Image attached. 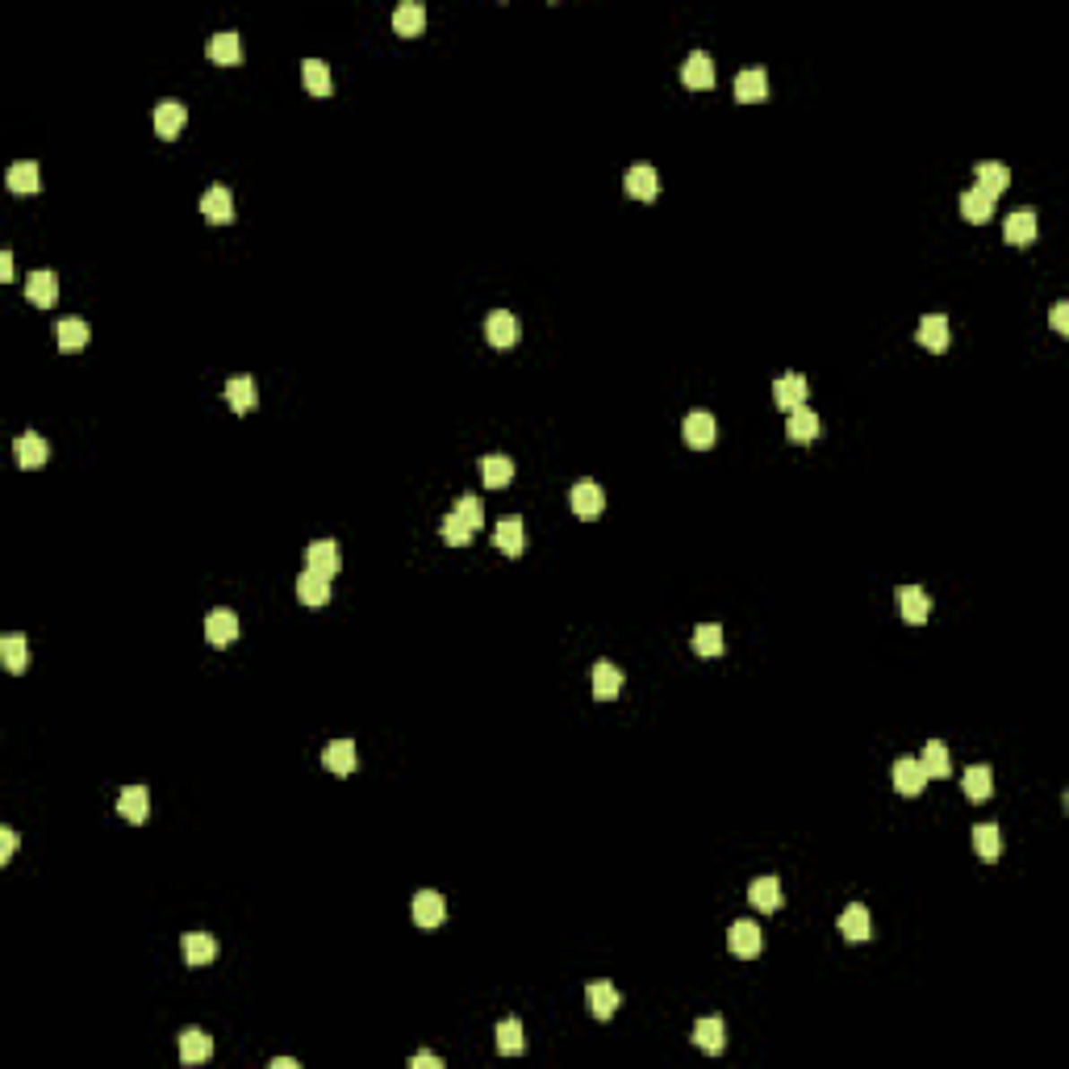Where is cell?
I'll use <instances>...</instances> for the list:
<instances>
[{
	"instance_id": "f1b7e54d",
	"label": "cell",
	"mask_w": 1069,
	"mask_h": 1069,
	"mask_svg": "<svg viewBox=\"0 0 1069 1069\" xmlns=\"http://www.w3.org/2000/svg\"><path fill=\"white\" fill-rule=\"evenodd\" d=\"M213 957H218V940H213L209 932H188L184 935V960H188V965L201 969V965H209Z\"/></svg>"
},
{
	"instance_id": "ba28073f",
	"label": "cell",
	"mask_w": 1069,
	"mask_h": 1069,
	"mask_svg": "<svg viewBox=\"0 0 1069 1069\" xmlns=\"http://www.w3.org/2000/svg\"><path fill=\"white\" fill-rule=\"evenodd\" d=\"M213 1057V1036L201 1028H184L180 1032V1061L184 1065H205Z\"/></svg>"
},
{
	"instance_id": "e0dca14e",
	"label": "cell",
	"mask_w": 1069,
	"mask_h": 1069,
	"mask_svg": "<svg viewBox=\"0 0 1069 1069\" xmlns=\"http://www.w3.org/2000/svg\"><path fill=\"white\" fill-rule=\"evenodd\" d=\"M806 393H811V385H806V377H798V372H786V377H778V385H773V401H778L781 410L806 405Z\"/></svg>"
},
{
	"instance_id": "d6986e66",
	"label": "cell",
	"mask_w": 1069,
	"mask_h": 1069,
	"mask_svg": "<svg viewBox=\"0 0 1069 1069\" xmlns=\"http://www.w3.org/2000/svg\"><path fill=\"white\" fill-rule=\"evenodd\" d=\"M693 1045L702 1048V1053H723V1045H727V1023L718 1020V1015L698 1020L693 1023Z\"/></svg>"
},
{
	"instance_id": "816d5d0a",
	"label": "cell",
	"mask_w": 1069,
	"mask_h": 1069,
	"mask_svg": "<svg viewBox=\"0 0 1069 1069\" xmlns=\"http://www.w3.org/2000/svg\"><path fill=\"white\" fill-rule=\"evenodd\" d=\"M410 1065L413 1069H443V1057H435V1053H413Z\"/></svg>"
},
{
	"instance_id": "7c38bea8",
	"label": "cell",
	"mask_w": 1069,
	"mask_h": 1069,
	"mask_svg": "<svg viewBox=\"0 0 1069 1069\" xmlns=\"http://www.w3.org/2000/svg\"><path fill=\"white\" fill-rule=\"evenodd\" d=\"M201 213H205L209 222H218V226H226V222H234V196L226 184H213V188H205V196H201Z\"/></svg>"
},
{
	"instance_id": "f907efd6",
	"label": "cell",
	"mask_w": 1069,
	"mask_h": 1069,
	"mask_svg": "<svg viewBox=\"0 0 1069 1069\" xmlns=\"http://www.w3.org/2000/svg\"><path fill=\"white\" fill-rule=\"evenodd\" d=\"M1053 330H1057V335H1069V301L1053 305Z\"/></svg>"
},
{
	"instance_id": "4316f807",
	"label": "cell",
	"mask_w": 1069,
	"mask_h": 1069,
	"mask_svg": "<svg viewBox=\"0 0 1069 1069\" xmlns=\"http://www.w3.org/2000/svg\"><path fill=\"white\" fill-rule=\"evenodd\" d=\"M117 811H122V819H130V823H143L146 814H151V794H146V786H126V790L117 794Z\"/></svg>"
},
{
	"instance_id": "d4e9b609",
	"label": "cell",
	"mask_w": 1069,
	"mask_h": 1069,
	"mask_svg": "<svg viewBox=\"0 0 1069 1069\" xmlns=\"http://www.w3.org/2000/svg\"><path fill=\"white\" fill-rule=\"evenodd\" d=\"M209 59L222 63V67H234V63L243 59V42H239V34H234V30H218V34L209 38Z\"/></svg>"
},
{
	"instance_id": "277c9868",
	"label": "cell",
	"mask_w": 1069,
	"mask_h": 1069,
	"mask_svg": "<svg viewBox=\"0 0 1069 1069\" xmlns=\"http://www.w3.org/2000/svg\"><path fill=\"white\" fill-rule=\"evenodd\" d=\"M448 919V902L439 890H418L413 894V924L418 927H439Z\"/></svg>"
},
{
	"instance_id": "7402d4cb",
	"label": "cell",
	"mask_w": 1069,
	"mask_h": 1069,
	"mask_svg": "<svg viewBox=\"0 0 1069 1069\" xmlns=\"http://www.w3.org/2000/svg\"><path fill=\"white\" fill-rule=\"evenodd\" d=\"M25 297H30L38 309H50V305L59 301V276H55V272H34V276L25 280Z\"/></svg>"
},
{
	"instance_id": "d590c367",
	"label": "cell",
	"mask_w": 1069,
	"mask_h": 1069,
	"mask_svg": "<svg viewBox=\"0 0 1069 1069\" xmlns=\"http://www.w3.org/2000/svg\"><path fill=\"white\" fill-rule=\"evenodd\" d=\"M790 439L794 443H814L819 439V413L806 410V405H798V410H790Z\"/></svg>"
},
{
	"instance_id": "6da1fadb",
	"label": "cell",
	"mask_w": 1069,
	"mask_h": 1069,
	"mask_svg": "<svg viewBox=\"0 0 1069 1069\" xmlns=\"http://www.w3.org/2000/svg\"><path fill=\"white\" fill-rule=\"evenodd\" d=\"M569 506L577 518H597V514L606 510V493H602L597 481H577L569 493Z\"/></svg>"
},
{
	"instance_id": "ab89813d",
	"label": "cell",
	"mask_w": 1069,
	"mask_h": 1069,
	"mask_svg": "<svg viewBox=\"0 0 1069 1069\" xmlns=\"http://www.w3.org/2000/svg\"><path fill=\"white\" fill-rule=\"evenodd\" d=\"M301 75H305V88L314 92V97H330V88H335V75H330V67L322 59H305L301 63Z\"/></svg>"
},
{
	"instance_id": "1f68e13d",
	"label": "cell",
	"mask_w": 1069,
	"mask_h": 1069,
	"mask_svg": "<svg viewBox=\"0 0 1069 1069\" xmlns=\"http://www.w3.org/2000/svg\"><path fill=\"white\" fill-rule=\"evenodd\" d=\"M960 213L982 226V222L995 218V196L982 193V188H965V193H960Z\"/></svg>"
},
{
	"instance_id": "7bdbcfd3",
	"label": "cell",
	"mask_w": 1069,
	"mask_h": 1069,
	"mask_svg": "<svg viewBox=\"0 0 1069 1069\" xmlns=\"http://www.w3.org/2000/svg\"><path fill=\"white\" fill-rule=\"evenodd\" d=\"M919 765H924L927 778H948L952 773V760H948V748L940 740H932L924 748V756H919Z\"/></svg>"
},
{
	"instance_id": "db71d44e",
	"label": "cell",
	"mask_w": 1069,
	"mask_h": 1069,
	"mask_svg": "<svg viewBox=\"0 0 1069 1069\" xmlns=\"http://www.w3.org/2000/svg\"><path fill=\"white\" fill-rule=\"evenodd\" d=\"M267 1065H272V1069H297V1061H292V1057H276V1061H267Z\"/></svg>"
},
{
	"instance_id": "681fc988",
	"label": "cell",
	"mask_w": 1069,
	"mask_h": 1069,
	"mask_svg": "<svg viewBox=\"0 0 1069 1069\" xmlns=\"http://www.w3.org/2000/svg\"><path fill=\"white\" fill-rule=\"evenodd\" d=\"M13 852H17V831H13V827H0V861H9Z\"/></svg>"
},
{
	"instance_id": "c3c4849f",
	"label": "cell",
	"mask_w": 1069,
	"mask_h": 1069,
	"mask_svg": "<svg viewBox=\"0 0 1069 1069\" xmlns=\"http://www.w3.org/2000/svg\"><path fill=\"white\" fill-rule=\"evenodd\" d=\"M456 514H460L464 523H468V526H473V531H476V526L485 523V501H481V498H473V493H464V498L456 501Z\"/></svg>"
},
{
	"instance_id": "d6a6232c",
	"label": "cell",
	"mask_w": 1069,
	"mask_h": 1069,
	"mask_svg": "<svg viewBox=\"0 0 1069 1069\" xmlns=\"http://www.w3.org/2000/svg\"><path fill=\"white\" fill-rule=\"evenodd\" d=\"M919 343H924L927 352H944L948 343H952V335H948V317L944 314H927L924 322H919Z\"/></svg>"
},
{
	"instance_id": "bcb514c9",
	"label": "cell",
	"mask_w": 1069,
	"mask_h": 1069,
	"mask_svg": "<svg viewBox=\"0 0 1069 1069\" xmlns=\"http://www.w3.org/2000/svg\"><path fill=\"white\" fill-rule=\"evenodd\" d=\"M0 656H4V668H9V673H25V656H30L25 635H4V639H0Z\"/></svg>"
},
{
	"instance_id": "8992f818",
	"label": "cell",
	"mask_w": 1069,
	"mask_h": 1069,
	"mask_svg": "<svg viewBox=\"0 0 1069 1069\" xmlns=\"http://www.w3.org/2000/svg\"><path fill=\"white\" fill-rule=\"evenodd\" d=\"M924 786H927L924 765H919L915 756H899V760H894V790L915 798V794H924Z\"/></svg>"
},
{
	"instance_id": "f35d334b",
	"label": "cell",
	"mask_w": 1069,
	"mask_h": 1069,
	"mask_svg": "<svg viewBox=\"0 0 1069 1069\" xmlns=\"http://www.w3.org/2000/svg\"><path fill=\"white\" fill-rule=\"evenodd\" d=\"M973 848H978L982 861H998L1003 856V831L995 823H978L973 827Z\"/></svg>"
},
{
	"instance_id": "cb8c5ba5",
	"label": "cell",
	"mask_w": 1069,
	"mask_h": 1069,
	"mask_svg": "<svg viewBox=\"0 0 1069 1069\" xmlns=\"http://www.w3.org/2000/svg\"><path fill=\"white\" fill-rule=\"evenodd\" d=\"M322 765L335 773V778H352L355 773V743L352 740H335L326 743V752H322Z\"/></svg>"
},
{
	"instance_id": "30bf717a",
	"label": "cell",
	"mask_w": 1069,
	"mask_h": 1069,
	"mask_svg": "<svg viewBox=\"0 0 1069 1069\" xmlns=\"http://www.w3.org/2000/svg\"><path fill=\"white\" fill-rule=\"evenodd\" d=\"M1036 234H1040V222H1036L1032 209H1015V213L1007 218V226H1003V239H1007L1011 247L1036 243Z\"/></svg>"
},
{
	"instance_id": "74e56055",
	"label": "cell",
	"mask_w": 1069,
	"mask_h": 1069,
	"mask_svg": "<svg viewBox=\"0 0 1069 1069\" xmlns=\"http://www.w3.org/2000/svg\"><path fill=\"white\" fill-rule=\"evenodd\" d=\"M481 481H485L489 489H501L514 481V460L510 456H485L481 460Z\"/></svg>"
},
{
	"instance_id": "4dcf8cb0",
	"label": "cell",
	"mask_w": 1069,
	"mask_h": 1069,
	"mask_svg": "<svg viewBox=\"0 0 1069 1069\" xmlns=\"http://www.w3.org/2000/svg\"><path fill=\"white\" fill-rule=\"evenodd\" d=\"M622 690V673L610 660H597L594 665V698L597 702H610V698H619Z\"/></svg>"
},
{
	"instance_id": "b9f144b4",
	"label": "cell",
	"mask_w": 1069,
	"mask_h": 1069,
	"mask_svg": "<svg viewBox=\"0 0 1069 1069\" xmlns=\"http://www.w3.org/2000/svg\"><path fill=\"white\" fill-rule=\"evenodd\" d=\"M55 335H59V352H80L88 343V322L84 317H63Z\"/></svg>"
},
{
	"instance_id": "4fadbf2b",
	"label": "cell",
	"mask_w": 1069,
	"mask_h": 1069,
	"mask_svg": "<svg viewBox=\"0 0 1069 1069\" xmlns=\"http://www.w3.org/2000/svg\"><path fill=\"white\" fill-rule=\"evenodd\" d=\"M485 339L493 343V347H514V343H518V317H514L510 309H493V314L485 317Z\"/></svg>"
},
{
	"instance_id": "9c48e42d",
	"label": "cell",
	"mask_w": 1069,
	"mask_h": 1069,
	"mask_svg": "<svg viewBox=\"0 0 1069 1069\" xmlns=\"http://www.w3.org/2000/svg\"><path fill=\"white\" fill-rule=\"evenodd\" d=\"M205 639H209L213 647L234 644V639H239V614H234V610H209V619H205Z\"/></svg>"
},
{
	"instance_id": "f5cc1de1",
	"label": "cell",
	"mask_w": 1069,
	"mask_h": 1069,
	"mask_svg": "<svg viewBox=\"0 0 1069 1069\" xmlns=\"http://www.w3.org/2000/svg\"><path fill=\"white\" fill-rule=\"evenodd\" d=\"M0 276H4V280L13 276V256H9V251H0Z\"/></svg>"
},
{
	"instance_id": "5bb4252c",
	"label": "cell",
	"mask_w": 1069,
	"mask_h": 1069,
	"mask_svg": "<svg viewBox=\"0 0 1069 1069\" xmlns=\"http://www.w3.org/2000/svg\"><path fill=\"white\" fill-rule=\"evenodd\" d=\"M681 80H685V88H693V92L710 88L715 84V59H710L706 50H693L690 59H685V67H681Z\"/></svg>"
},
{
	"instance_id": "836d02e7",
	"label": "cell",
	"mask_w": 1069,
	"mask_h": 1069,
	"mask_svg": "<svg viewBox=\"0 0 1069 1069\" xmlns=\"http://www.w3.org/2000/svg\"><path fill=\"white\" fill-rule=\"evenodd\" d=\"M585 998H589V1011H594L597 1020H610V1015L619 1011V990H614L610 982H589Z\"/></svg>"
},
{
	"instance_id": "484cf974",
	"label": "cell",
	"mask_w": 1069,
	"mask_h": 1069,
	"mask_svg": "<svg viewBox=\"0 0 1069 1069\" xmlns=\"http://www.w3.org/2000/svg\"><path fill=\"white\" fill-rule=\"evenodd\" d=\"M973 188H982V193L990 196H1003L1011 188V171L1007 163H995V159H986V163H978V184Z\"/></svg>"
},
{
	"instance_id": "44dd1931",
	"label": "cell",
	"mask_w": 1069,
	"mask_h": 1069,
	"mask_svg": "<svg viewBox=\"0 0 1069 1069\" xmlns=\"http://www.w3.org/2000/svg\"><path fill=\"white\" fill-rule=\"evenodd\" d=\"M769 97V75L760 72V67H743L740 75H735V100H743V105H756V100Z\"/></svg>"
},
{
	"instance_id": "9a60e30c",
	"label": "cell",
	"mask_w": 1069,
	"mask_h": 1069,
	"mask_svg": "<svg viewBox=\"0 0 1069 1069\" xmlns=\"http://www.w3.org/2000/svg\"><path fill=\"white\" fill-rule=\"evenodd\" d=\"M184 122H188V109H184L180 100H159L155 105V134L159 138H180Z\"/></svg>"
},
{
	"instance_id": "3957f363",
	"label": "cell",
	"mask_w": 1069,
	"mask_h": 1069,
	"mask_svg": "<svg viewBox=\"0 0 1069 1069\" xmlns=\"http://www.w3.org/2000/svg\"><path fill=\"white\" fill-rule=\"evenodd\" d=\"M622 188H627L635 201H656V193H660L656 168H652V163H631L627 176H622Z\"/></svg>"
},
{
	"instance_id": "8d00e7d4",
	"label": "cell",
	"mask_w": 1069,
	"mask_h": 1069,
	"mask_svg": "<svg viewBox=\"0 0 1069 1069\" xmlns=\"http://www.w3.org/2000/svg\"><path fill=\"white\" fill-rule=\"evenodd\" d=\"M393 30H397L401 38H418L426 30V9L422 4H413V0L410 4H401V9L393 13Z\"/></svg>"
},
{
	"instance_id": "e575fe53",
	"label": "cell",
	"mask_w": 1069,
	"mask_h": 1069,
	"mask_svg": "<svg viewBox=\"0 0 1069 1069\" xmlns=\"http://www.w3.org/2000/svg\"><path fill=\"white\" fill-rule=\"evenodd\" d=\"M226 401H230L234 413H251V410H256V401H259L256 380H251V377H234L230 385H226Z\"/></svg>"
},
{
	"instance_id": "8fae6325",
	"label": "cell",
	"mask_w": 1069,
	"mask_h": 1069,
	"mask_svg": "<svg viewBox=\"0 0 1069 1069\" xmlns=\"http://www.w3.org/2000/svg\"><path fill=\"white\" fill-rule=\"evenodd\" d=\"M305 564L314 572H322V577H335V572L343 569V552L335 539H317V543H309V552H305Z\"/></svg>"
},
{
	"instance_id": "603a6c76",
	"label": "cell",
	"mask_w": 1069,
	"mask_h": 1069,
	"mask_svg": "<svg viewBox=\"0 0 1069 1069\" xmlns=\"http://www.w3.org/2000/svg\"><path fill=\"white\" fill-rule=\"evenodd\" d=\"M493 543H498V552H506V556H523V547H526L523 518H518V514H510V518H501V523H498V531H493Z\"/></svg>"
},
{
	"instance_id": "ee69618b",
	"label": "cell",
	"mask_w": 1069,
	"mask_h": 1069,
	"mask_svg": "<svg viewBox=\"0 0 1069 1069\" xmlns=\"http://www.w3.org/2000/svg\"><path fill=\"white\" fill-rule=\"evenodd\" d=\"M493 1036H498V1053H506V1057H518V1053H523V1045H526V1040H523V1023H518V1020H501Z\"/></svg>"
},
{
	"instance_id": "f546056e",
	"label": "cell",
	"mask_w": 1069,
	"mask_h": 1069,
	"mask_svg": "<svg viewBox=\"0 0 1069 1069\" xmlns=\"http://www.w3.org/2000/svg\"><path fill=\"white\" fill-rule=\"evenodd\" d=\"M748 902H752L756 911H778L781 907V882L778 877H756L752 886H748Z\"/></svg>"
},
{
	"instance_id": "52a82bcc",
	"label": "cell",
	"mask_w": 1069,
	"mask_h": 1069,
	"mask_svg": "<svg viewBox=\"0 0 1069 1069\" xmlns=\"http://www.w3.org/2000/svg\"><path fill=\"white\" fill-rule=\"evenodd\" d=\"M894 602H899V614L907 622H927V614H932V602H927V594L919 589V585H899V594H894Z\"/></svg>"
},
{
	"instance_id": "f6af8a7d",
	"label": "cell",
	"mask_w": 1069,
	"mask_h": 1069,
	"mask_svg": "<svg viewBox=\"0 0 1069 1069\" xmlns=\"http://www.w3.org/2000/svg\"><path fill=\"white\" fill-rule=\"evenodd\" d=\"M693 652H698V656H718V652H723V627H718V622H702V627L693 631Z\"/></svg>"
},
{
	"instance_id": "83f0119b",
	"label": "cell",
	"mask_w": 1069,
	"mask_h": 1069,
	"mask_svg": "<svg viewBox=\"0 0 1069 1069\" xmlns=\"http://www.w3.org/2000/svg\"><path fill=\"white\" fill-rule=\"evenodd\" d=\"M960 790H965V798H969V802H986V798H990V794H995V773H990V765H969V769H965Z\"/></svg>"
},
{
	"instance_id": "5b68a950",
	"label": "cell",
	"mask_w": 1069,
	"mask_h": 1069,
	"mask_svg": "<svg viewBox=\"0 0 1069 1069\" xmlns=\"http://www.w3.org/2000/svg\"><path fill=\"white\" fill-rule=\"evenodd\" d=\"M839 932H844V940H852V944L873 940V915H869V907H861V902L844 907V915H839Z\"/></svg>"
},
{
	"instance_id": "ac0fdd59",
	"label": "cell",
	"mask_w": 1069,
	"mask_h": 1069,
	"mask_svg": "<svg viewBox=\"0 0 1069 1069\" xmlns=\"http://www.w3.org/2000/svg\"><path fill=\"white\" fill-rule=\"evenodd\" d=\"M727 944L735 957H756V952H760V927H756L752 919H735V924L727 927Z\"/></svg>"
},
{
	"instance_id": "2e32d148",
	"label": "cell",
	"mask_w": 1069,
	"mask_h": 1069,
	"mask_svg": "<svg viewBox=\"0 0 1069 1069\" xmlns=\"http://www.w3.org/2000/svg\"><path fill=\"white\" fill-rule=\"evenodd\" d=\"M13 456H17V464H22V468H30V473H34V468H42V464H47L50 443L42 435H34V430H30V435H17V443H13Z\"/></svg>"
},
{
	"instance_id": "60d3db41",
	"label": "cell",
	"mask_w": 1069,
	"mask_h": 1069,
	"mask_svg": "<svg viewBox=\"0 0 1069 1069\" xmlns=\"http://www.w3.org/2000/svg\"><path fill=\"white\" fill-rule=\"evenodd\" d=\"M9 188L13 193H38V188H42V171H38V163H30V159L13 163L9 168Z\"/></svg>"
},
{
	"instance_id": "7a4b0ae2",
	"label": "cell",
	"mask_w": 1069,
	"mask_h": 1069,
	"mask_svg": "<svg viewBox=\"0 0 1069 1069\" xmlns=\"http://www.w3.org/2000/svg\"><path fill=\"white\" fill-rule=\"evenodd\" d=\"M681 435H685V443H690V448H698V451L715 448V439H718V422H715V413L693 410L690 418H685V426H681Z\"/></svg>"
},
{
	"instance_id": "ffe728a7",
	"label": "cell",
	"mask_w": 1069,
	"mask_h": 1069,
	"mask_svg": "<svg viewBox=\"0 0 1069 1069\" xmlns=\"http://www.w3.org/2000/svg\"><path fill=\"white\" fill-rule=\"evenodd\" d=\"M297 597H301L305 606H326L330 602V577H322V572L305 569L301 577H297Z\"/></svg>"
},
{
	"instance_id": "7dc6e473",
	"label": "cell",
	"mask_w": 1069,
	"mask_h": 1069,
	"mask_svg": "<svg viewBox=\"0 0 1069 1069\" xmlns=\"http://www.w3.org/2000/svg\"><path fill=\"white\" fill-rule=\"evenodd\" d=\"M439 534H443V543H451V547H464V543H473V534H476V531H473V526H468V523H464L460 514L451 510L448 518H443V526H439Z\"/></svg>"
}]
</instances>
